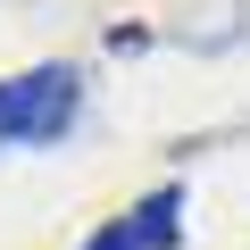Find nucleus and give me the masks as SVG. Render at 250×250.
I'll return each mask as SVG.
<instances>
[{
    "instance_id": "obj_1",
    "label": "nucleus",
    "mask_w": 250,
    "mask_h": 250,
    "mask_svg": "<svg viewBox=\"0 0 250 250\" xmlns=\"http://www.w3.org/2000/svg\"><path fill=\"white\" fill-rule=\"evenodd\" d=\"M75 117V75L67 67H34L17 83H0V142H50Z\"/></svg>"
},
{
    "instance_id": "obj_2",
    "label": "nucleus",
    "mask_w": 250,
    "mask_h": 250,
    "mask_svg": "<svg viewBox=\"0 0 250 250\" xmlns=\"http://www.w3.org/2000/svg\"><path fill=\"white\" fill-rule=\"evenodd\" d=\"M175 208H184V200H175V184H167V192H150L134 217H117L108 233H92V250H175Z\"/></svg>"
}]
</instances>
